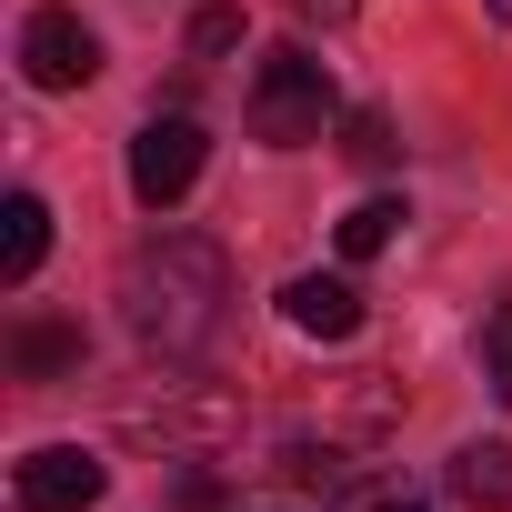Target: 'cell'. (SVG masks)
I'll list each match as a JSON object with an SVG mask.
<instances>
[{
	"label": "cell",
	"mask_w": 512,
	"mask_h": 512,
	"mask_svg": "<svg viewBox=\"0 0 512 512\" xmlns=\"http://www.w3.org/2000/svg\"><path fill=\"white\" fill-rule=\"evenodd\" d=\"M342 151H352V161H392L402 141H392V121H382V111H352V121H342Z\"/></svg>",
	"instance_id": "obj_15"
},
{
	"label": "cell",
	"mask_w": 512,
	"mask_h": 512,
	"mask_svg": "<svg viewBox=\"0 0 512 512\" xmlns=\"http://www.w3.org/2000/svg\"><path fill=\"white\" fill-rule=\"evenodd\" d=\"M452 492L472 512H512V442H462L452 452Z\"/></svg>",
	"instance_id": "obj_9"
},
{
	"label": "cell",
	"mask_w": 512,
	"mask_h": 512,
	"mask_svg": "<svg viewBox=\"0 0 512 512\" xmlns=\"http://www.w3.org/2000/svg\"><path fill=\"white\" fill-rule=\"evenodd\" d=\"M181 512H221V482H211V462H181Z\"/></svg>",
	"instance_id": "obj_17"
},
{
	"label": "cell",
	"mask_w": 512,
	"mask_h": 512,
	"mask_svg": "<svg viewBox=\"0 0 512 512\" xmlns=\"http://www.w3.org/2000/svg\"><path fill=\"white\" fill-rule=\"evenodd\" d=\"M282 472H292L302 492H332V482H342V442H332V432H322V442H282Z\"/></svg>",
	"instance_id": "obj_14"
},
{
	"label": "cell",
	"mask_w": 512,
	"mask_h": 512,
	"mask_svg": "<svg viewBox=\"0 0 512 512\" xmlns=\"http://www.w3.org/2000/svg\"><path fill=\"white\" fill-rule=\"evenodd\" d=\"M101 492H111V462L81 442H41L21 462V512H91Z\"/></svg>",
	"instance_id": "obj_6"
},
{
	"label": "cell",
	"mask_w": 512,
	"mask_h": 512,
	"mask_svg": "<svg viewBox=\"0 0 512 512\" xmlns=\"http://www.w3.org/2000/svg\"><path fill=\"white\" fill-rule=\"evenodd\" d=\"M201 151H211V141H201L191 111H151V121L131 131V191H141L151 211H171V201L201 181Z\"/></svg>",
	"instance_id": "obj_5"
},
{
	"label": "cell",
	"mask_w": 512,
	"mask_h": 512,
	"mask_svg": "<svg viewBox=\"0 0 512 512\" xmlns=\"http://www.w3.org/2000/svg\"><path fill=\"white\" fill-rule=\"evenodd\" d=\"M342 512H442L422 482H402V472H372V482H352L342 492Z\"/></svg>",
	"instance_id": "obj_12"
},
{
	"label": "cell",
	"mask_w": 512,
	"mask_h": 512,
	"mask_svg": "<svg viewBox=\"0 0 512 512\" xmlns=\"http://www.w3.org/2000/svg\"><path fill=\"white\" fill-rule=\"evenodd\" d=\"M482 382H492V402H512V292L482 312Z\"/></svg>",
	"instance_id": "obj_13"
},
{
	"label": "cell",
	"mask_w": 512,
	"mask_h": 512,
	"mask_svg": "<svg viewBox=\"0 0 512 512\" xmlns=\"http://www.w3.org/2000/svg\"><path fill=\"white\" fill-rule=\"evenodd\" d=\"M231 322V262L201 231H161L121 262V332L151 362H201Z\"/></svg>",
	"instance_id": "obj_1"
},
{
	"label": "cell",
	"mask_w": 512,
	"mask_h": 512,
	"mask_svg": "<svg viewBox=\"0 0 512 512\" xmlns=\"http://www.w3.org/2000/svg\"><path fill=\"white\" fill-rule=\"evenodd\" d=\"M11 362H21V382L81 372V322H21V332H11Z\"/></svg>",
	"instance_id": "obj_10"
},
{
	"label": "cell",
	"mask_w": 512,
	"mask_h": 512,
	"mask_svg": "<svg viewBox=\"0 0 512 512\" xmlns=\"http://www.w3.org/2000/svg\"><path fill=\"white\" fill-rule=\"evenodd\" d=\"M282 322L302 342H352L362 332V292L342 272H302V282H282Z\"/></svg>",
	"instance_id": "obj_7"
},
{
	"label": "cell",
	"mask_w": 512,
	"mask_h": 512,
	"mask_svg": "<svg viewBox=\"0 0 512 512\" xmlns=\"http://www.w3.org/2000/svg\"><path fill=\"white\" fill-rule=\"evenodd\" d=\"M292 11H302V21H342V11H352V0H292Z\"/></svg>",
	"instance_id": "obj_18"
},
{
	"label": "cell",
	"mask_w": 512,
	"mask_h": 512,
	"mask_svg": "<svg viewBox=\"0 0 512 512\" xmlns=\"http://www.w3.org/2000/svg\"><path fill=\"white\" fill-rule=\"evenodd\" d=\"M121 432L161 442V452H221L241 432V392H221V382H161V392L121 402Z\"/></svg>",
	"instance_id": "obj_3"
},
{
	"label": "cell",
	"mask_w": 512,
	"mask_h": 512,
	"mask_svg": "<svg viewBox=\"0 0 512 512\" xmlns=\"http://www.w3.org/2000/svg\"><path fill=\"white\" fill-rule=\"evenodd\" d=\"M492 21H512V0H492Z\"/></svg>",
	"instance_id": "obj_19"
},
{
	"label": "cell",
	"mask_w": 512,
	"mask_h": 512,
	"mask_svg": "<svg viewBox=\"0 0 512 512\" xmlns=\"http://www.w3.org/2000/svg\"><path fill=\"white\" fill-rule=\"evenodd\" d=\"M402 221H412V211H402L392 191H372V201H352V211H342V231H332V241H342V262H372V251H392V241H402Z\"/></svg>",
	"instance_id": "obj_11"
},
{
	"label": "cell",
	"mask_w": 512,
	"mask_h": 512,
	"mask_svg": "<svg viewBox=\"0 0 512 512\" xmlns=\"http://www.w3.org/2000/svg\"><path fill=\"white\" fill-rule=\"evenodd\" d=\"M41 262H51V201L41 191H11V201H0V282L21 292Z\"/></svg>",
	"instance_id": "obj_8"
},
{
	"label": "cell",
	"mask_w": 512,
	"mask_h": 512,
	"mask_svg": "<svg viewBox=\"0 0 512 512\" xmlns=\"http://www.w3.org/2000/svg\"><path fill=\"white\" fill-rule=\"evenodd\" d=\"M332 71L312 61V51H262V71H251V141H272V151H302V141H322L332 131Z\"/></svg>",
	"instance_id": "obj_2"
},
{
	"label": "cell",
	"mask_w": 512,
	"mask_h": 512,
	"mask_svg": "<svg viewBox=\"0 0 512 512\" xmlns=\"http://www.w3.org/2000/svg\"><path fill=\"white\" fill-rule=\"evenodd\" d=\"M21 71H31V91H91L101 81V31L81 11H61V0H41L21 21Z\"/></svg>",
	"instance_id": "obj_4"
},
{
	"label": "cell",
	"mask_w": 512,
	"mask_h": 512,
	"mask_svg": "<svg viewBox=\"0 0 512 512\" xmlns=\"http://www.w3.org/2000/svg\"><path fill=\"white\" fill-rule=\"evenodd\" d=\"M191 51H201V61L241 51V11H201V21H191Z\"/></svg>",
	"instance_id": "obj_16"
}]
</instances>
